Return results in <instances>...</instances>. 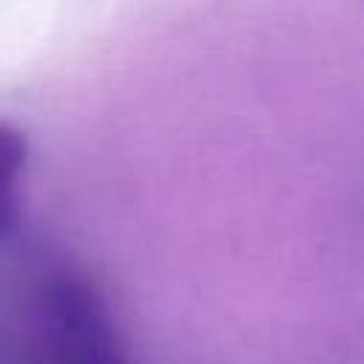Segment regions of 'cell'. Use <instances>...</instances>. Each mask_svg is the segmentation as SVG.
I'll return each mask as SVG.
<instances>
[{
	"label": "cell",
	"mask_w": 364,
	"mask_h": 364,
	"mask_svg": "<svg viewBox=\"0 0 364 364\" xmlns=\"http://www.w3.org/2000/svg\"><path fill=\"white\" fill-rule=\"evenodd\" d=\"M40 321L51 364H128L102 299L80 276L54 273L46 279Z\"/></svg>",
	"instance_id": "1"
},
{
	"label": "cell",
	"mask_w": 364,
	"mask_h": 364,
	"mask_svg": "<svg viewBox=\"0 0 364 364\" xmlns=\"http://www.w3.org/2000/svg\"><path fill=\"white\" fill-rule=\"evenodd\" d=\"M26 142L20 131L0 122V239L11 236L23 213Z\"/></svg>",
	"instance_id": "2"
}]
</instances>
